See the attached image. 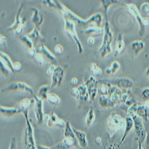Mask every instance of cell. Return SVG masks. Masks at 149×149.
Segmentation results:
<instances>
[{
    "label": "cell",
    "mask_w": 149,
    "mask_h": 149,
    "mask_svg": "<svg viewBox=\"0 0 149 149\" xmlns=\"http://www.w3.org/2000/svg\"><path fill=\"white\" fill-rule=\"evenodd\" d=\"M56 2L58 6V11L61 13L63 15V18L68 19L74 22H77L78 24L81 25H87L89 24H95L96 26L100 27L102 22V16L101 13H98L95 14L90 16L88 19L84 20L68 9L60 1H56Z\"/></svg>",
    "instance_id": "obj_1"
},
{
    "label": "cell",
    "mask_w": 149,
    "mask_h": 149,
    "mask_svg": "<svg viewBox=\"0 0 149 149\" xmlns=\"http://www.w3.org/2000/svg\"><path fill=\"white\" fill-rule=\"evenodd\" d=\"M104 29L102 42L99 49L102 58H104L108 55L111 54L112 51L111 45L113 41V35L107 19L105 22Z\"/></svg>",
    "instance_id": "obj_2"
},
{
    "label": "cell",
    "mask_w": 149,
    "mask_h": 149,
    "mask_svg": "<svg viewBox=\"0 0 149 149\" xmlns=\"http://www.w3.org/2000/svg\"><path fill=\"white\" fill-rule=\"evenodd\" d=\"M107 125L109 129L116 132L124 130L125 129V118L117 113H111L108 118Z\"/></svg>",
    "instance_id": "obj_3"
},
{
    "label": "cell",
    "mask_w": 149,
    "mask_h": 149,
    "mask_svg": "<svg viewBox=\"0 0 149 149\" xmlns=\"http://www.w3.org/2000/svg\"><path fill=\"white\" fill-rule=\"evenodd\" d=\"M16 91L26 92L30 94L33 97L35 95L32 87L22 82H13L2 88L1 90V92L3 93L9 91Z\"/></svg>",
    "instance_id": "obj_4"
},
{
    "label": "cell",
    "mask_w": 149,
    "mask_h": 149,
    "mask_svg": "<svg viewBox=\"0 0 149 149\" xmlns=\"http://www.w3.org/2000/svg\"><path fill=\"white\" fill-rule=\"evenodd\" d=\"M65 23V29L66 33L68 34L74 40L78 47V52L80 54L83 51L82 45L81 41L77 36V32L76 29L75 22L68 19L63 18Z\"/></svg>",
    "instance_id": "obj_5"
},
{
    "label": "cell",
    "mask_w": 149,
    "mask_h": 149,
    "mask_svg": "<svg viewBox=\"0 0 149 149\" xmlns=\"http://www.w3.org/2000/svg\"><path fill=\"white\" fill-rule=\"evenodd\" d=\"M26 127L24 133V144L27 149H37L34 136V130L29 118L26 119Z\"/></svg>",
    "instance_id": "obj_6"
},
{
    "label": "cell",
    "mask_w": 149,
    "mask_h": 149,
    "mask_svg": "<svg viewBox=\"0 0 149 149\" xmlns=\"http://www.w3.org/2000/svg\"><path fill=\"white\" fill-rule=\"evenodd\" d=\"M134 123V127L135 132L137 135L138 140L140 141L141 143L145 141L147 133L143 125V120L136 114L132 115L131 116Z\"/></svg>",
    "instance_id": "obj_7"
},
{
    "label": "cell",
    "mask_w": 149,
    "mask_h": 149,
    "mask_svg": "<svg viewBox=\"0 0 149 149\" xmlns=\"http://www.w3.org/2000/svg\"><path fill=\"white\" fill-rule=\"evenodd\" d=\"M103 81L108 82L113 86H116L122 91L128 90L133 87L134 84L130 79L126 77L116 78L112 80H101Z\"/></svg>",
    "instance_id": "obj_8"
},
{
    "label": "cell",
    "mask_w": 149,
    "mask_h": 149,
    "mask_svg": "<svg viewBox=\"0 0 149 149\" xmlns=\"http://www.w3.org/2000/svg\"><path fill=\"white\" fill-rule=\"evenodd\" d=\"M125 8L136 20L139 25V34L140 36H142L144 33L145 28L143 26V18L140 15L137 8L135 5L132 4L125 5Z\"/></svg>",
    "instance_id": "obj_9"
},
{
    "label": "cell",
    "mask_w": 149,
    "mask_h": 149,
    "mask_svg": "<svg viewBox=\"0 0 149 149\" xmlns=\"http://www.w3.org/2000/svg\"><path fill=\"white\" fill-rule=\"evenodd\" d=\"M72 95L77 99L83 102H88L90 97L85 83L77 88H74L71 91Z\"/></svg>",
    "instance_id": "obj_10"
},
{
    "label": "cell",
    "mask_w": 149,
    "mask_h": 149,
    "mask_svg": "<svg viewBox=\"0 0 149 149\" xmlns=\"http://www.w3.org/2000/svg\"><path fill=\"white\" fill-rule=\"evenodd\" d=\"M85 83L87 86L90 99L91 101H94L98 93L99 82L93 76H91Z\"/></svg>",
    "instance_id": "obj_11"
},
{
    "label": "cell",
    "mask_w": 149,
    "mask_h": 149,
    "mask_svg": "<svg viewBox=\"0 0 149 149\" xmlns=\"http://www.w3.org/2000/svg\"><path fill=\"white\" fill-rule=\"evenodd\" d=\"M64 73V69L61 66L56 67L51 76L52 83L50 88L59 87L61 85L63 80Z\"/></svg>",
    "instance_id": "obj_12"
},
{
    "label": "cell",
    "mask_w": 149,
    "mask_h": 149,
    "mask_svg": "<svg viewBox=\"0 0 149 149\" xmlns=\"http://www.w3.org/2000/svg\"><path fill=\"white\" fill-rule=\"evenodd\" d=\"M33 98L35 99L34 112L37 123L41 125L44 121V113H43V104L42 100L40 99L38 96L35 95Z\"/></svg>",
    "instance_id": "obj_13"
},
{
    "label": "cell",
    "mask_w": 149,
    "mask_h": 149,
    "mask_svg": "<svg viewBox=\"0 0 149 149\" xmlns=\"http://www.w3.org/2000/svg\"><path fill=\"white\" fill-rule=\"evenodd\" d=\"M30 10L33 13L31 20L35 26V27L40 30L43 22V15L42 12L36 7L30 8Z\"/></svg>",
    "instance_id": "obj_14"
},
{
    "label": "cell",
    "mask_w": 149,
    "mask_h": 149,
    "mask_svg": "<svg viewBox=\"0 0 149 149\" xmlns=\"http://www.w3.org/2000/svg\"><path fill=\"white\" fill-rule=\"evenodd\" d=\"M35 99L34 98H26L22 99L20 102V108L22 113L23 114L25 119L29 118V112L30 106L35 103Z\"/></svg>",
    "instance_id": "obj_15"
},
{
    "label": "cell",
    "mask_w": 149,
    "mask_h": 149,
    "mask_svg": "<svg viewBox=\"0 0 149 149\" xmlns=\"http://www.w3.org/2000/svg\"><path fill=\"white\" fill-rule=\"evenodd\" d=\"M65 124L64 121L59 118L54 111L51 112L48 119L47 120V125L49 128L54 126H65Z\"/></svg>",
    "instance_id": "obj_16"
},
{
    "label": "cell",
    "mask_w": 149,
    "mask_h": 149,
    "mask_svg": "<svg viewBox=\"0 0 149 149\" xmlns=\"http://www.w3.org/2000/svg\"><path fill=\"white\" fill-rule=\"evenodd\" d=\"M73 131L77 139L78 144L81 149H86L88 146V140L86 133L82 131L73 128Z\"/></svg>",
    "instance_id": "obj_17"
},
{
    "label": "cell",
    "mask_w": 149,
    "mask_h": 149,
    "mask_svg": "<svg viewBox=\"0 0 149 149\" xmlns=\"http://www.w3.org/2000/svg\"><path fill=\"white\" fill-rule=\"evenodd\" d=\"M27 36L32 41L34 46L37 43H40L42 44L46 42V39L41 35L39 29L36 27Z\"/></svg>",
    "instance_id": "obj_18"
},
{
    "label": "cell",
    "mask_w": 149,
    "mask_h": 149,
    "mask_svg": "<svg viewBox=\"0 0 149 149\" xmlns=\"http://www.w3.org/2000/svg\"><path fill=\"white\" fill-rule=\"evenodd\" d=\"M0 112L1 116L6 118H12L17 115L22 113L19 109L16 108H8V107L1 106Z\"/></svg>",
    "instance_id": "obj_19"
},
{
    "label": "cell",
    "mask_w": 149,
    "mask_h": 149,
    "mask_svg": "<svg viewBox=\"0 0 149 149\" xmlns=\"http://www.w3.org/2000/svg\"><path fill=\"white\" fill-rule=\"evenodd\" d=\"M125 126L124 132L120 140L119 144H122L124 142L128 134L130 133L132 128L134 127V123L131 117H126L125 118Z\"/></svg>",
    "instance_id": "obj_20"
},
{
    "label": "cell",
    "mask_w": 149,
    "mask_h": 149,
    "mask_svg": "<svg viewBox=\"0 0 149 149\" xmlns=\"http://www.w3.org/2000/svg\"><path fill=\"white\" fill-rule=\"evenodd\" d=\"M37 53L41 54L43 57L47 59L49 61L53 63L56 62L57 59L56 57L45 45L42 44V46L39 49V50H37Z\"/></svg>",
    "instance_id": "obj_21"
},
{
    "label": "cell",
    "mask_w": 149,
    "mask_h": 149,
    "mask_svg": "<svg viewBox=\"0 0 149 149\" xmlns=\"http://www.w3.org/2000/svg\"><path fill=\"white\" fill-rule=\"evenodd\" d=\"M99 104L101 107L105 109L113 108L116 106V104L114 103L109 96L101 95L98 100Z\"/></svg>",
    "instance_id": "obj_22"
},
{
    "label": "cell",
    "mask_w": 149,
    "mask_h": 149,
    "mask_svg": "<svg viewBox=\"0 0 149 149\" xmlns=\"http://www.w3.org/2000/svg\"><path fill=\"white\" fill-rule=\"evenodd\" d=\"M23 6H24V4H23V3H22L21 5H20V6L19 7L18 12H17L16 16H15L14 23L11 26L9 27L7 29V32H10L14 31L18 27V26L22 22V18H21L20 14L22 13V11Z\"/></svg>",
    "instance_id": "obj_23"
},
{
    "label": "cell",
    "mask_w": 149,
    "mask_h": 149,
    "mask_svg": "<svg viewBox=\"0 0 149 149\" xmlns=\"http://www.w3.org/2000/svg\"><path fill=\"white\" fill-rule=\"evenodd\" d=\"M1 62L5 66L7 67L11 72L14 73L15 72L14 69V63L12 60L7 54L1 51L0 52Z\"/></svg>",
    "instance_id": "obj_24"
},
{
    "label": "cell",
    "mask_w": 149,
    "mask_h": 149,
    "mask_svg": "<svg viewBox=\"0 0 149 149\" xmlns=\"http://www.w3.org/2000/svg\"><path fill=\"white\" fill-rule=\"evenodd\" d=\"M125 42L123 39V34L122 33H119L118 36L116 43V48L114 51V57H117L119 55L124 49Z\"/></svg>",
    "instance_id": "obj_25"
},
{
    "label": "cell",
    "mask_w": 149,
    "mask_h": 149,
    "mask_svg": "<svg viewBox=\"0 0 149 149\" xmlns=\"http://www.w3.org/2000/svg\"><path fill=\"white\" fill-rule=\"evenodd\" d=\"M136 115L142 118V120L147 122L149 118V109L144 104L139 105Z\"/></svg>",
    "instance_id": "obj_26"
},
{
    "label": "cell",
    "mask_w": 149,
    "mask_h": 149,
    "mask_svg": "<svg viewBox=\"0 0 149 149\" xmlns=\"http://www.w3.org/2000/svg\"><path fill=\"white\" fill-rule=\"evenodd\" d=\"M100 86H98V93L101 95L109 96L111 84L108 82L100 81Z\"/></svg>",
    "instance_id": "obj_27"
},
{
    "label": "cell",
    "mask_w": 149,
    "mask_h": 149,
    "mask_svg": "<svg viewBox=\"0 0 149 149\" xmlns=\"http://www.w3.org/2000/svg\"><path fill=\"white\" fill-rule=\"evenodd\" d=\"M63 135L65 138L74 139L77 143H78L75 134L73 131V128L71 127L69 122H67L65 124L64 131H63Z\"/></svg>",
    "instance_id": "obj_28"
},
{
    "label": "cell",
    "mask_w": 149,
    "mask_h": 149,
    "mask_svg": "<svg viewBox=\"0 0 149 149\" xmlns=\"http://www.w3.org/2000/svg\"><path fill=\"white\" fill-rule=\"evenodd\" d=\"M145 43L142 41L136 40L131 44V48L135 56L139 54L143 49Z\"/></svg>",
    "instance_id": "obj_29"
},
{
    "label": "cell",
    "mask_w": 149,
    "mask_h": 149,
    "mask_svg": "<svg viewBox=\"0 0 149 149\" xmlns=\"http://www.w3.org/2000/svg\"><path fill=\"white\" fill-rule=\"evenodd\" d=\"M104 29L99 27L93 26L88 28L84 30H82L81 33L82 34L88 35H96L104 33Z\"/></svg>",
    "instance_id": "obj_30"
},
{
    "label": "cell",
    "mask_w": 149,
    "mask_h": 149,
    "mask_svg": "<svg viewBox=\"0 0 149 149\" xmlns=\"http://www.w3.org/2000/svg\"><path fill=\"white\" fill-rule=\"evenodd\" d=\"M120 68L121 65L119 63L115 61L112 63L110 67L108 68L105 69V74L109 75L115 74L120 69Z\"/></svg>",
    "instance_id": "obj_31"
},
{
    "label": "cell",
    "mask_w": 149,
    "mask_h": 149,
    "mask_svg": "<svg viewBox=\"0 0 149 149\" xmlns=\"http://www.w3.org/2000/svg\"><path fill=\"white\" fill-rule=\"evenodd\" d=\"M49 88L48 85H44L41 86L38 91V97L43 101L47 100Z\"/></svg>",
    "instance_id": "obj_32"
},
{
    "label": "cell",
    "mask_w": 149,
    "mask_h": 149,
    "mask_svg": "<svg viewBox=\"0 0 149 149\" xmlns=\"http://www.w3.org/2000/svg\"><path fill=\"white\" fill-rule=\"evenodd\" d=\"M95 119V111L93 109L91 108L88 110V111L86 115V118H85L86 125L88 127H90L94 123Z\"/></svg>",
    "instance_id": "obj_33"
},
{
    "label": "cell",
    "mask_w": 149,
    "mask_h": 149,
    "mask_svg": "<svg viewBox=\"0 0 149 149\" xmlns=\"http://www.w3.org/2000/svg\"><path fill=\"white\" fill-rule=\"evenodd\" d=\"M20 40L24 45L28 48V49L35 48L33 43L32 41L27 36H22L20 38Z\"/></svg>",
    "instance_id": "obj_34"
},
{
    "label": "cell",
    "mask_w": 149,
    "mask_h": 149,
    "mask_svg": "<svg viewBox=\"0 0 149 149\" xmlns=\"http://www.w3.org/2000/svg\"><path fill=\"white\" fill-rule=\"evenodd\" d=\"M47 100L50 104L55 105L59 104L61 101L60 97L58 96L54 93L49 94Z\"/></svg>",
    "instance_id": "obj_35"
},
{
    "label": "cell",
    "mask_w": 149,
    "mask_h": 149,
    "mask_svg": "<svg viewBox=\"0 0 149 149\" xmlns=\"http://www.w3.org/2000/svg\"><path fill=\"white\" fill-rule=\"evenodd\" d=\"M118 2L119 1H101V5L105 11V14H107L108 9L111 6L117 4Z\"/></svg>",
    "instance_id": "obj_36"
},
{
    "label": "cell",
    "mask_w": 149,
    "mask_h": 149,
    "mask_svg": "<svg viewBox=\"0 0 149 149\" xmlns=\"http://www.w3.org/2000/svg\"><path fill=\"white\" fill-rule=\"evenodd\" d=\"M26 23V19L25 17L22 18L21 23L18 26V27L14 31V33L16 35H21L23 33L25 27Z\"/></svg>",
    "instance_id": "obj_37"
},
{
    "label": "cell",
    "mask_w": 149,
    "mask_h": 149,
    "mask_svg": "<svg viewBox=\"0 0 149 149\" xmlns=\"http://www.w3.org/2000/svg\"><path fill=\"white\" fill-rule=\"evenodd\" d=\"M90 69L91 73L95 75H99L102 74V69L96 63H91L90 67Z\"/></svg>",
    "instance_id": "obj_38"
},
{
    "label": "cell",
    "mask_w": 149,
    "mask_h": 149,
    "mask_svg": "<svg viewBox=\"0 0 149 149\" xmlns=\"http://www.w3.org/2000/svg\"><path fill=\"white\" fill-rule=\"evenodd\" d=\"M138 106L139 104L136 103H134L131 106L128 108L127 110V114L129 115V116L131 117L132 115L136 114Z\"/></svg>",
    "instance_id": "obj_39"
},
{
    "label": "cell",
    "mask_w": 149,
    "mask_h": 149,
    "mask_svg": "<svg viewBox=\"0 0 149 149\" xmlns=\"http://www.w3.org/2000/svg\"><path fill=\"white\" fill-rule=\"evenodd\" d=\"M42 3L45 6H47L48 7L51 8H54L56 10L58 11V6H57L55 1H50V0L43 1H42Z\"/></svg>",
    "instance_id": "obj_40"
},
{
    "label": "cell",
    "mask_w": 149,
    "mask_h": 149,
    "mask_svg": "<svg viewBox=\"0 0 149 149\" xmlns=\"http://www.w3.org/2000/svg\"><path fill=\"white\" fill-rule=\"evenodd\" d=\"M51 149H71V148L67 145L64 144L63 142H60L55 145L50 147Z\"/></svg>",
    "instance_id": "obj_41"
},
{
    "label": "cell",
    "mask_w": 149,
    "mask_h": 149,
    "mask_svg": "<svg viewBox=\"0 0 149 149\" xmlns=\"http://www.w3.org/2000/svg\"><path fill=\"white\" fill-rule=\"evenodd\" d=\"M142 13L146 15H149V4L148 2L143 3L140 7Z\"/></svg>",
    "instance_id": "obj_42"
},
{
    "label": "cell",
    "mask_w": 149,
    "mask_h": 149,
    "mask_svg": "<svg viewBox=\"0 0 149 149\" xmlns=\"http://www.w3.org/2000/svg\"><path fill=\"white\" fill-rule=\"evenodd\" d=\"M142 97L145 101H149V88H146L143 90Z\"/></svg>",
    "instance_id": "obj_43"
},
{
    "label": "cell",
    "mask_w": 149,
    "mask_h": 149,
    "mask_svg": "<svg viewBox=\"0 0 149 149\" xmlns=\"http://www.w3.org/2000/svg\"><path fill=\"white\" fill-rule=\"evenodd\" d=\"M1 71L4 75L6 76H8L9 73L11 72V70L7 67L5 66L1 62Z\"/></svg>",
    "instance_id": "obj_44"
},
{
    "label": "cell",
    "mask_w": 149,
    "mask_h": 149,
    "mask_svg": "<svg viewBox=\"0 0 149 149\" xmlns=\"http://www.w3.org/2000/svg\"><path fill=\"white\" fill-rule=\"evenodd\" d=\"M35 57L36 60L39 64L42 65L43 63V61H44V57L41 54L37 52Z\"/></svg>",
    "instance_id": "obj_45"
},
{
    "label": "cell",
    "mask_w": 149,
    "mask_h": 149,
    "mask_svg": "<svg viewBox=\"0 0 149 149\" xmlns=\"http://www.w3.org/2000/svg\"><path fill=\"white\" fill-rule=\"evenodd\" d=\"M16 148H17V144H16V138L15 137H13L11 138L9 149H16Z\"/></svg>",
    "instance_id": "obj_46"
},
{
    "label": "cell",
    "mask_w": 149,
    "mask_h": 149,
    "mask_svg": "<svg viewBox=\"0 0 149 149\" xmlns=\"http://www.w3.org/2000/svg\"><path fill=\"white\" fill-rule=\"evenodd\" d=\"M7 42V38L5 36H3L1 34L0 35V44L1 45L4 47H6V46Z\"/></svg>",
    "instance_id": "obj_47"
},
{
    "label": "cell",
    "mask_w": 149,
    "mask_h": 149,
    "mask_svg": "<svg viewBox=\"0 0 149 149\" xmlns=\"http://www.w3.org/2000/svg\"><path fill=\"white\" fill-rule=\"evenodd\" d=\"M129 98V95L127 93H124L121 96L120 103H125Z\"/></svg>",
    "instance_id": "obj_48"
},
{
    "label": "cell",
    "mask_w": 149,
    "mask_h": 149,
    "mask_svg": "<svg viewBox=\"0 0 149 149\" xmlns=\"http://www.w3.org/2000/svg\"><path fill=\"white\" fill-rule=\"evenodd\" d=\"M54 51L56 54H61L63 51V48L60 44H58L55 46L54 48Z\"/></svg>",
    "instance_id": "obj_49"
},
{
    "label": "cell",
    "mask_w": 149,
    "mask_h": 149,
    "mask_svg": "<svg viewBox=\"0 0 149 149\" xmlns=\"http://www.w3.org/2000/svg\"><path fill=\"white\" fill-rule=\"evenodd\" d=\"M36 53H36L35 48L28 49V54L29 55V56H31V57H33V56H35Z\"/></svg>",
    "instance_id": "obj_50"
},
{
    "label": "cell",
    "mask_w": 149,
    "mask_h": 149,
    "mask_svg": "<svg viewBox=\"0 0 149 149\" xmlns=\"http://www.w3.org/2000/svg\"><path fill=\"white\" fill-rule=\"evenodd\" d=\"M56 68V67L55 65H52L51 66H50L47 72L48 74L50 76H52V74H53V72H54Z\"/></svg>",
    "instance_id": "obj_51"
},
{
    "label": "cell",
    "mask_w": 149,
    "mask_h": 149,
    "mask_svg": "<svg viewBox=\"0 0 149 149\" xmlns=\"http://www.w3.org/2000/svg\"><path fill=\"white\" fill-rule=\"evenodd\" d=\"M21 68V64L19 62H15L14 63V69L15 71H19Z\"/></svg>",
    "instance_id": "obj_52"
},
{
    "label": "cell",
    "mask_w": 149,
    "mask_h": 149,
    "mask_svg": "<svg viewBox=\"0 0 149 149\" xmlns=\"http://www.w3.org/2000/svg\"><path fill=\"white\" fill-rule=\"evenodd\" d=\"M143 24L145 28L149 26V19L148 18H143Z\"/></svg>",
    "instance_id": "obj_53"
},
{
    "label": "cell",
    "mask_w": 149,
    "mask_h": 149,
    "mask_svg": "<svg viewBox=\"0 0 149 149\" xmlns=\"http://www.w3.org/2000/svg\"><path fill=\"white\" fill-rule=\"evenodd\" d=\"M146 149H149V133L147 134L145 140Z\"/></svg>",
    "instance_id": "obj_54"
},
{
    "label": "cell",
    "mask_w": 149,
    "mask_h": 149,
    "mask_svg": "<svg viewBox=\"0 0 149 149\" xmlns=\"http://www.w3.org/2000/svg\"><path fill=\"white\" fill-rule=\"evenodd\" d=\"M95 39L93 37H90L88 39V42L90 45H92L95 43Z\"/></svg>",
    "instance_id": "obj_55"
},
{
    "label": "cell",
    "mask_w": 149,
    "mask_h": 149,
    "mask_svg": "<svg viewBox=\"0 0 149 149\" xmlns=\"http://www.w3.org/2000/svg\"><path fill=\"white\" fill-rule=\"evenodd\" d=\"M37 149H51L50 148L47 147V146H36Z\"/></svg>",
    "instance_id": "obj_56"
},
{
    "label": "cell",
    "mask_w": 149,
    "mask_h": 149,
    "mask_svg": "<svg viewBox=\"0 0 149 149\" xmlns=\"http://www.w3.org/2000/svg\"><path fill=\"white\" fill-rule=\"evenodd\" d=\"M71 83L73 84H76L77 83V78H74L71 80Z\"/></svg>",
    "instance_id": "obj_57"
},
{
    "label": "cell",
    "mask_w": 149,
    "mask_h": 149,
    "mask_svg": "<svg viewBox=\"0 0 149 149\" xmlns=\"http://www.w3.org/2000/svg\"><path fill=\"white\" fill-rule=\"evenodd\" d=\"M113 149H121L120 148V144H118L115 143L114 147Z\"/></svg>",
    "instance_id": "obj_58"
},
{
    "label": "cell",
    "mask_w": 149,
    "mask_h": 149,
    "mask_svg": "<svg viewBox=\"0 0 149 149\" xmlns=\"http://www.w3.org/2000/svg\"><path fill=\"white\" fill-rule=\"evenodd\" d=\"M138 149H143L142 146V143L139 140H138Z\"/></svg>",
    "instance_id": "obj_59"
},
{
    "label": "cell",
    "mask_w": 149,
    "mask_h": 149,
    "mask_svg": "<svg viewBox=\"0 0 149 149\" xmlns=\"http://www.w3.org/2000/svg\"><path fill=\"white\" fill-rule=\"evenodd\" d=\"M102 139L100 137H97V138L96 139V141L98 143H101L102 142Z\"/></svg>",
    "instance_id": "obj_60"
},
{
    "label": "cell",
    "mask_w": 149,
    "mask_h": 149,
    "mask_svg": "<svg viewBox=\"0 0 149 149\" xmlns=\"http://www.w3.org/2000/svg\"><path fill=\"white\" fill-rule=\"evenodd\" d=\"M146 75H147V76H148L149 77V67L147 68V69H146Z\"/></svg>",
    "instance_id": "obj_61"
},
{
    "label": "cell",
    "mask_w": 149,
    "mask_h": 149,
    "mask_svg": "<svg viewBox=\"0 0 149 149\" xmlns=\"http://www.w3.org/2000/svg\"><path fill=\"white\" fill-rule=\"evenodd\" d=\"M147 2H148V3L149 4V1H147Z\"/></svg>",
    "instance_id": "obj_62"
}]
</instances>
